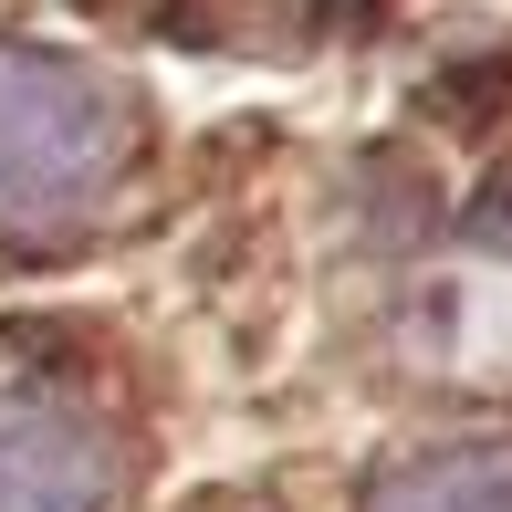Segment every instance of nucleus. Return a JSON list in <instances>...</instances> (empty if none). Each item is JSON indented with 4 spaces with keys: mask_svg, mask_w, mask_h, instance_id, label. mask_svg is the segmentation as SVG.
<instances>
[{
    "mask_svg": "<svg viewBox=\"0 0 512 512\" xmlns=\"http://www.w3.org/2000/svg\"><path fill=\"white\" fill-rule=\"evenodd\" d=\"M115 418L63 366H0V512H115Z\"/></svg>",
    "mask_w": 512,
    "mask_h": 512,
    "instance_id": "2",
    "label": "nucleus"
},
{
    "mask_svg": "<svg viewBox=\"0 0 512 512\" xmlns=\"http://www.w3.org/2000/svg\"><path fill=\"white\" fill-rule=\"evenodd\" d=\"M366 512H512V439H460L377 481Z\"/></svg>",
    "mask_w": 512,
    "mask_h": 512,
    "instance_id": "3",
    "label": "nucleus"
},
{
    "mask_svg": "<svg viewBox=\"0 0 512 512\" xmlns=\"http://www.w3.org/2000/svg\"><path fill=\"white\" fill-rule=\"evenodd\" d=\"M136 147L126 95L74 53L0 42V241L53 251L115 199Z\"/></svg>",
    "mask_w": 512,
    "mask_h": 512,
    "instance_id": "1",
    "label": "nucleus"
}]
</instances>
